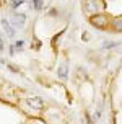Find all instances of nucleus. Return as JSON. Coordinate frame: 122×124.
<instances>
[{
	"instance_id": "nucleus-1",
	"label": "nucleus",
	"mask_w": 122,
	"mask_h": 124,
	"mask_svg": "<svg viewBox=\"0 0 122 124\" xmlns=\"http://www.w3.org/2000/svg\"><path fill=\"white\" fill-rule=\"evenodd\" d=\"M91 23L98 28H106L109 25V20L106 15H101V13H96V16H91Z\"/></svg>"
},
{
	"instance_id": "nucleus-2",
	"label": "nucleus",
	"mask_w": 122,
	"mask_h": 124,
	"mask_svg": "<svg viewBox=\"0 0 122 124\" xmlns=\"http://www.w3.org/2000/svg\"><path fill=\"white\" fill-rule=\"evenodd\" d=\"M24 21H26V16H24L23 13H13L12 15V25L15 28H23Z\"/></svg>"
},
{
	"instance_id": "nucleus-3",
	"label": "nucleus",
	"mask_w": 122,
	"mask_h": 124,
	"mask_svg": "<svg viewBox=\"0 0 122 124\" xmlns=\"http://www.w3.org/2000/svg\"><path fill=\"white\" fill-rule=\"evenodd\" d=\"M28 105L33 106L34 109H43L44 108V100L39 98V96H31V98H28Z\"/></svg>"
},
{
	"instance_id": "nucleus-4",
	"label": "nucleus",
	"mask_w": 122,
	"mask_h": 124,
	"mask_svg": "<svg viewBox=\"0 0 122 124\" xmlns=\"http://www.w3.org/2000/svg\"><path fill=\"white\" fill-rule=\"evenodd\" d=\"M83 7H85V12L90 13V15H93V13L98 12V2L96 0H85Z\"/></svg>"
},
{
	"instance_id": "nucleus-5",
	"label": "nucleus",
	"mask_w": 122,
	"mask_h": 124,
	"mask_svg": "<svg viewBox=\"0 0 122 124\" xmlns=\"http://www.w3.org/2000/svg\"><path fill=\"white\" fill-rule=\"evenodd\" d=\"M2 26H3V30H5V33H7V34H8L10 38H13V36H15V31H13L12 25H10V23H8V21H7L5 18L2 20Z\"/></svg>"
},
{
	"instance_id": "nucleus-6",
	"label": "nucleus",
	"mask_w": 122,
	"mask_h": 124,
	"mask_svg": "<svg viewBox=\"0 0 122 124\" xmlns=\"http://www.w3.org/2000/svg\"><path fill=\"white\" fill-rule=\"evenodd\" d=\"M112 30L117 31V33H121V31H122V18L112 20Z\"/></svg>"
},
{
	"instance_id": "nucleus-7",
	"label": "nucleus",
	"mask_w": 122,
	"mask_h": 124,
	"mask_svg": "<svg viewBox=\"0 0 122 124\" xmlns=\"http://www.w3.org/2000/svg\"><path fill=\"white\" fill-rule=\"evenodd\" d=\"M57 74H59V77H60L62 80H65L67 78V65H60L59 70H57Z\"/></svg>"
},
{
	"instance_id": "nucleus-8",
	"label": "nucleus",
	"mask_w": 122,
	"mask_h": 124,
	"mask_svg": "<svg viewBox=\"0 0 122 124\" xmlns=\"http://www.w3.org/2000/svg\"><path fill=\"white\" fill-rule=\"evenodd\" d=\"M33 3H34V8H37V10L43 8V0H33Z\"/></svg>"
},
{
	"instance_id": "nucleus-9",
	"label": "nucleus",
	"mask_w": 122,
	"mask_h": 124,
	"mask_svg": "<svg viewBox=\"0 0 122 124\" xmlns=\"http://www.w3.org/2000/svg\"><path fill=\"white\" fill-rule=\"evenodd\" d=\"M23 2H24V0H12V7H13V8H16V7H20Z\"/></svg>"
},
{
	"instance_id": "nucleus-10",
	"label": "nucleus",
	"mask_w": 122,
	"mask_h": 124,
	"mask_svg": "<svg viewBox=\"0 0 122 124\" xmlns=\"http://www.w3.org/2000/svg\"><path fill=\"white\" fill-rule=\"evenodd\" d=\"M119 43H106L104 44V47H114V46H117Z\"/></svg>"
},
{
	"instance_id": "nucleus-11",
	"label": "nucleus",
	"mask_w": 122,
	"mask_h": 124,
	"mask_svg": "<svg viewBox=\"0 0 122 124\" xmlns=\"http://www.w3.org/2000/svg\"><path fill=\"white\" fill-rule=\"evenodd\" d=\"M16 47L21 49V47H23V41H18V43H16Z\"/></svg>"
},
{
	"instance_id": "nucleus-12",
	"label": "nucleus",
	"mask_w": 122,
	"mask_h": 124,
	"mask_svg": "<svg viewBox=\"0 0 122 124\" xmlns=\"http://www.w3.org/2000/svg\"><path fill=\"white\" fill-rule=\"evenodd\" d=\"M0 51H3V43H2V38H0Z\"/></svg>"
}]
</instances>
